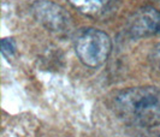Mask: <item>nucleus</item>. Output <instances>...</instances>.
<instances>
[{
	"label": "nucleus",
	"mask_w": 160,
	"mask_h": 137,
	"mask_svg": "<svg viewBox=\"0 0 160 137\" xmlns=\"http://www.w3.org/2000/svg\"><path fill=\"white\" fill-rule=\"evenodd\" d=\"M120 117L143 128L160 124V89L157 87H135L120 91L114 99Z\"/></svg>",
	"instance_id": "1"
},
{
	"label": "nucleus",
	"mask_w": 160,
	"mask_h": 137,
	"mask_svg": "<svg viewBox=\"0 0 160 137\" xmlns=\"http://www.w3.org/2000/svg\"><path fill=\"white\" fill-rule=\"evenodd\" d=\"M75 49L78 59L86 66L99 67L110 56L112 41L105 32L90 28L78 35Z\"/></svg>",
	"instance_id": "2"
},
{
	"label": "nucleus",
	"mask_w": 160,
	"mask_h": 137,
	"mask_svg": "<svg viewBox=\"0 0 160 137\" xmlns=\"http://www.w3.org/2000/svg\"><path fill=\"white\" fill-rule=\"evenodd\" d=\"M35 18L51 32H66L71 25V17L64 7L49 0H39L32 6Z\"/></svg>",
	"instance_id": "3"
},
{
	"label": "nucleus",
	"mask_w": 160,
	"mask_h": 137,
	"mask_svg": "<svg viewBox=\"0 0 160 137\" xmlns=\"http://www.w3.org/2000/svg\"><path fill=\"white\" fill-rule=\"evenodd\" d=\"M128 29L134 37L160 35V11L152 6L138 8L129 18Z\"/></svg>",
	"instance_id": "4"
},
{
	"label": "nucleus",
	"mask_w": 160,
	"mask_h": 137,
	"mask_svg": "<svg viewBox=\"0 0 160 137\" xmlns=\"http://www.w3.org/2000/svg\"><path fill=\"white\" fill-rule=\"evenodd\" d=\"M68 1L75 8L89 16H96L104 12V10H106L111 2V0H68Z\"/></svg>",
	"instance_id": "5"
},
{
	"label": "nucleus",
	"mask_w": 160,
	"mask_h": 137,
	"mask_svg": "<svg viewBox=\"0 0 160 137\" xmlns=\"http://www.w3.org/2000/svg\"><path fill=\"white\" fill-rule=\"evenodd\" d=\"M1 53L6 58H11L16 53V42L12 37H5L1 40Z\"/></svg>",
	"instance_id": "6"
},
{
	"label": "nucleus",
	"mask_w": 160,
	"mask_h": 137,
	"mask_svg": "<svg viewBox=\"0 0 160 137\" xmlns=\"http://www.w3.org/2000/svg\"><path fill=\"white\" fill-rule=\"evenodd\" d=\"M149 59H151V64H152L153 69H154L155 71L160 72V43H158V45L153 48Z\"/></svg>",
	"instance_id": "7"
}]
</instances>
